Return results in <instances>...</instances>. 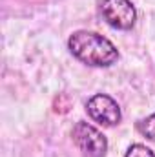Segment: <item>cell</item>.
I'll return each mask as SVG.
<instances>
[{"label":"cell","mask_w":155,"mask_h":157,"mask_svg":"<svg viewBox=\"0 0 155 157\" xmlns=\"http://www.w3.org/2000/svg\"><path fill=\"white\" fill-rule=\"evenodd\" d=\"M68 49L77 60L91 68H110L119 60L115 44L97 31H73L68 39Z\"/></svg>","instance_id":"cell-1"},{"label":"cell","mask_w":155,"mask_h":157,"mask_svg":"<svg viewBox=\"0 0 155 157\" xmlns=\"http://www.w3.org/2000/svg\"><path fill=\"white\" fill-rule=\"evenodd\" d=\"M71 139L82 157H106L108 154L106 135L86 121H78L73 126Z\"/></svg>","instance_id":"cell-2"},{"label":"cell","mask_w":155,"mask_h":157,"mask_svg":"<svg viewBox=\"0 0 155 157\" xmlns=\"http://www.w3.org/2000/svg\"><path fill=\"white\" fill-rule=\"evenodd\" d=\"M100 17L110 28L119 31H130L137 22V9L131 0H102Z\"/></svg>","instance_id":"cell-3"},{"label":"cell","mask_w":155,"mask_h":157,"mask_svg":"<svg viewBox=\"0 0 155 157\" xmlns=\"http://www.w3.org/2000/svg\"><path fill=\"white\" fill-rule=\"evenodd\" d=\"M86 113L93 122L112 128L122 121V112L115 99L108 93H95L86 102Z\"/></svg>","instance_id":"cell-4"},{"label":"cell","mask_w":155,"mask_h":157,"mask_svg":"<svg viewBox=\"0 0 155 157\" xmlns=\"http://www.w3.org/2000/svg\"><path fill=\"white\" fill-rule=\"evenodd\" d=\"M135 128H137V132H139L142 137H146L148 141L155 143V113L148 115V117L139 119L137 124H135Z\"/></svg>","instance_id":"cell-5"},{"label":"cell","mask_w":155,"mask_h":157,"mask_svg":"<svg viewBox=\"0 0 155 157\" xmlns=\"http://www.w3.org/2000/svg\"><path fill=\"white\" fill-rule=\"evenodd\" d=\"M124 157H155V152L152 148H148L146 144L135 143V144H131V146L126 150V155Z\"/></svg>","instance_id":"cell-6"}]
</instances>
